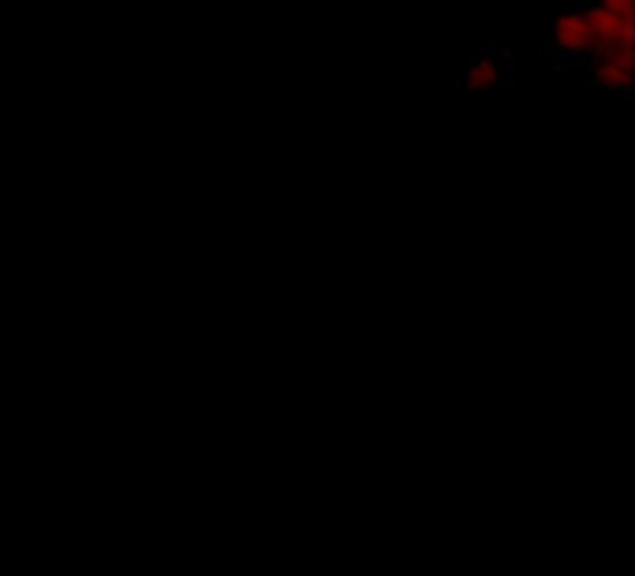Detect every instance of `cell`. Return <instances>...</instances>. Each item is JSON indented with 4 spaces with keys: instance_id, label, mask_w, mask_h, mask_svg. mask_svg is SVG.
Returning a JSON list of instances; mask_svg holds the SVG:
<instances>
[{
    "instance_id": "cell-1",
    "label": "cell",
    "mask_w": 635,
    "mask_h": 576,
    "mask_svg": "<svg viewBox=\"0 0 635 576\" xmlns=\"http://www.w3.org/2000/svg\"><path fill=\"white\" fill-rule=\"evenodd\" d=\"M487 86H509V52L506 56H494V45H476V56L469 71H464L461 79V89L464 93H479Z\"/></svg>"
}]
</instances>
